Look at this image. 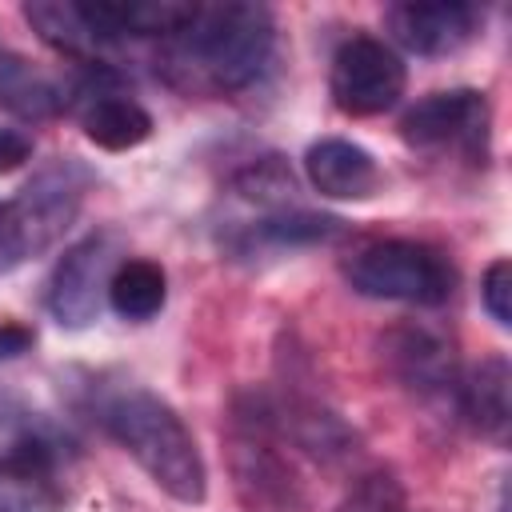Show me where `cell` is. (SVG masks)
<instances>
[{
	"label": "cell",
	"instance_id": "cell-1",
	"mask_svg": "<svg viewBox=\"0 0 512 512\" xmlns=\"http://www.w3.org/2000/svg\"><path fill=\"white\" fill-rule=\"evenodd\" d=\"M272 40L264 4H196L192 20L168 36V72L192 92H240L264 72Z\"/></svg>",
	"mask_w": 512,
	"mask_h": 512
},
{
	"label": "cell",
	"instance_id": "cell-2",
	"mask_svg": "<svg viewBox=\"0 0 512 512\" xmlns=\"http://www.w3.org/2000/svg\"><path fill=\"white\" fill-rule=\"evenodd\" d=\"M100 420L108 436L148 472V480L160 492H168L176 504H204L208 468L200 444L168 400L144 388H128L104 404Z\"/></svg>",
	"mask_w": 512,
	"mask_h": 512
},
{
	"label": "cell",
	"instance_id": "cell-3",
	"mask_svg": "<svg viewBox=\"0 0 512 512\" xmlns=\"http://www.w3.org/2000/svg\"><path fill=\"white\" fill-rule=\"evenodd\" d=\"M92 188V172L76 160H52L0 208V272H12L44 256L80 216Z\"/></svg>",
	"mask_w": 512,
	"mask_h": 512
},
{
	"label": "cell",
	"instance_id": "cell-4",
	"mask_svg": "<svg viewBox=\"0 0 512 512\" xmlns=\"http://www.w3.org/2000/svg\"><path fill=\"white\" fill-rule=\"evenodd\" d=\"M280 424L268 392H240L232 404L228 428V460L236 476V492L252 508L292 512L300 508V476L292 472L288 456L280 452Z\"/></svg>",
	"mask_w": 512,
	"mask_h": 512
},
{
	"label": "cell",
	"instance_id": "cell-5",
	"mask_svg": "<svg viewBox=\"0 0 512 512\" xmlns=\"http://www.w3.org/2000/svg\"><path fill=\"white\" fill-rule=\"evenodd\" d=\"M344 276L368 300H400L420 308L444 304L456 288L448 256L420 240H376L344 264Z\"/></svg>",
	"mask_w": 512,
	"mask_h": 512
},
{
	"label": "cell",
	"instance_id": "cell-6",
	"mask_svg": "<svg viewBox=\"0 0 512 512\" xmlns=\"http://www.w3.org/2000/svg\"><path fill=\"white\" fill-rule=\"evenodd\" d=\"M488 100L476 88H448L416 100L400 116V136L424 152H460L472 164L488 156Z\"/></svg>",
	"mask_w": 512,
	"mask_h": 512
},
{
	"label": "cell",
	"instance_id": "cell-7",
	"mask_svg": "<svg viewBox=\"0 0 512 512\" xmlns=\"http://www.w3.org/2000/svg\"><path fill=\"white\" fill-rule=\"evenodd\" d=\"M404 60L376 36H348L332 56L328 92L344 116H380L404 96Z\"/></svg>",
	"mask_w": 512,
	"mask_h": 512
},
{
	"label": "cell",
	"instance_id": "cell-8",
	"mask_svg": "<svg viewBox=\"0 0 512 512\" xmlns=\"http://www.w3.org/2000/svg\"><path fill=\"white\" fill-rule=\"evenodd\" d=\"M120 264V244L112 232H92L76 240L52 268L44 304L60 328H88L108 296V280Z\"/></svg>",
	"mask_w": 512,
	"mask_h": 512
},
{
	"label": "cell",
	"instance_id": "cell-9",
	"mask_svg": "<svg viewBox=\"0 0 512 512\" xmlns=\"http://www.w3.org/2000/svg\"><path fill=\"white\" fill-rule=\"evenodd\" d=\"M380 356H384L388 372L416 396H424V400L452 396L456 400V384H460L456 356L440 332H432L424 324H396L380 336Z\"/></svg>",
	"mask_w": 512,
	"mask_h": 512
},
{
	"label": "cell",
	"instance_id": "cell-10",
	"mask_svg": "<svg viewBox=\"0 0 512 512\" xmlns=\"http://www.w3.org/2000/svg\"><path fill=\"white\" fill-rule=\"evenodd\" d=\"M76 116L84 136L104 152H128L152 136V116L140 100L116 88L108 68H92V76L80 84Z\"/></svg>",
	"mask_w": 512,
	"mask_h": 512
},
{
	"label": "cell",
	"instance_id": "cell-11",
	"mask_svg": "<svg viewBox=\"0 0 512 512\" xmlns=\"http://www.w3.org/2000/svg\"><path fill=\"white\" fill-rule=\"evenodd\" d=\"M388 32L400 48L416 52V56H444L464 48L476 28H480V12L472 4L460 0H428V4H392L388 8Z\"/></svg>",
	"mask_w": 512,
	"mask_h": 512
},
{
	"label": "cell",
	"instance_id": "cell-12",
	"mask_svg": "<svg viewBox=\"0 0 512 512\" xmlns=\"http://www.w3.org/2000/svg\"><path fill=\"white\" fill-rule=\"evenodd\" d=\"M272 408H276L280 436L292 440L312 460L336 468V464H348L356 456V432L320 396H312V392H284V396H272Z\"/></svg>",
	"mask_w": 512,
	"mask_h": 512
},
{
	"label": "cell",
	"instance_id": "cell-13",
	"mask_svg": "<svg viewBox=\"0 0 512 512\" xmlns=\"http://www.w3.org/2000/svg\"><path fill=\"white\" fill-rule=\"evenodd\" d=\"M304 176L328 200H368L380 188V168L372 152L340 136L316 140L304 152Z\"/></svg>",
	"mask_w": 512,
	"mask_h": 512
},
{
	"label": "cell",
	"instance_id": "cell-14",
	"mask_svg": "<svg viewBox=\"0 0 512 512\" xmlns=\"http://www.w3.org/2000/svg\"><path fill=\"white\" fill-rule=\"evenodd\" d=\"M456 408L484 440L504 444L508 424H512V368H508V360L504 356L480 360L456 384Z\"/></svg>",
	"mask_w": 512,
	"mask_h": 512
},
{
	"label": "cell",
	"instance_id": "cell-15",
	"mask_svg": "<svg viewBox=\"0 0 512 512\" xmlns=\"http://www.w3.org/2000/svg\"><path fill=\"white\" fill-rule=\"evenodd\" d=\"M24 20L40 32L44 44H52L56 52L88 64V68H104V52L108 44L96 36L92 20L84 16V4H68V0H32L24 4Z\"/></svg>",
	"mask_w": 512,
	"mask_h": 512
},
{
	"label": "cell",
	"instance_id": "cell-16",
	"mask_svg": "<svg viewBox=\"0 0 512 512\" xmlns=\"http://www.w3.org/2000/svg\"><path fill=\"white\" fill-rule=\"evenodd\" d=\"M0 108L16 120H52L64 108V88L16 52H0Z\"/></svg>",
	"mask_w": 512,
	"mask_h": 512
},
{
	"label": "cell",
	"instance_id": "cell-17",
	"mask_svg": "<svg viewBox=\"0 0 512 512\" xmlns=\"http://www.w3.org/2000/svg\"><path fill=\"white\" fill-rule=\"evenodd\" d=\"M168 300V276L156 260H120L108 280V304L120 320H152Z\"/></svg>",
	"mask_w": 512,
	"mask_h": 512
},
{
	"label": "cell",
	"instance_id": "cell-18",
	"mask_svg": "<svg viewBox=\"0 0 512 512\" xmlns=\"http://www.w3.org/2000/svg\"><path fill=\"white\" fill-rule=\"evenodd\" d=\"M340 232V220L336 216H324V212H304V208H288V212H272L268 220L256 224V236L264 244H276V248H304V244H320V240H332Z\"/></svg>",
	"mask_w": 512,
	"mask_h": 512
},
{
	"label": "cell",
	"instance_id": "cell-19",
	"mask_svg": "<svg viewBox=\"0 0 512 512\" xmlns=\"http://www.w3.org/2000/svg\"><path fill=\"white\" fill-rule=\"evenodd\" d=\"M236 192L256 204H284L292 196V172L280 164V156H264L236 172Z\"/></svg>",
	"mask_w": 512,
	"mask_h": 512
},
{
	"label": "cell",
	"instance_id": "cell-20",
	"mask_svg": "<svg viewBox=\"0 0 512 512\" xmlns=\"http://www.w3.org/2000/svg\"><path fill=\"white\" fill-rule=\"evenodd\" d=\"M336 512H404V488L392 472H368L352 484Z\"/></svg>",
	"mask_w": 512,
	"mask_h": 512
},
{
	"label": "cell",
	"instance_id": "cell-21",
	"mask_svg": "<svg viewBox=\"0 0 512 512\" xmlns=\"http://www.w3.org/2000/svg\"><path fill=\"white\" fill-rule=\"evenodd\" d=\"M480 300L500 328H512V264L504 256L488 264V272L480 280Z\"/></svg>",
	"mask_w": 512,
	"mask_h": 512
},
{
	"label": "cell",
	"instance_id": "cell-22",
	"mask_svg": "<svg viewBox=\"0 0 512 512\" xmlns=\"http://www.w3.org/2000/svg\"><path fill=\"white\" fill-rule=\"evenodd\" d=\"M0 512H56V504L0 464Z\"/></svg>",
	"mask_w": 512,
	"mask_h": 512
},
{
	"label": "cell",
	"instance_id": "cell-23",
	"mask_svg": "<svg viewBox=\"0 0 512 512\" xmlns=\"http://www.w3.org/2000/svg\"><path fill=\"white\" fill-rule=\"evenodd\" d=\"M32 160V140L16 128H0V176L24 168Z\"/></svg>",
	"mask_w": 512,
	"mask_h": 512
},
{
	"label": "cell",
	"instance_id": "cell-24",
	"mask_svg": "<svg viewBox=\"0 0 512 512\" xmlns=\"http://www.w3.org/2000/svg\"><path fill=\"white\" fill-rule=\"evenodd\" d=\"M28 344H32V332L24 324H0V360L28 352Z\"/></svg>",
	"mask_w": 512,
	"mask_h": 512
},
{
	"label": "cell",
	"instance_id": "cell-25",
	"mask_svg": "<svg viewBox=\"0 0 512 512\" xmlns=\"http://www.w3.org/2000/svg\"><path fill=\"white\" fill-rule=\"evenodd\" d=\"M0 208H4V204H0Z\"/></svg>",
	"mask_w": 512,
	"mask_h": 512
}]
</instances>
